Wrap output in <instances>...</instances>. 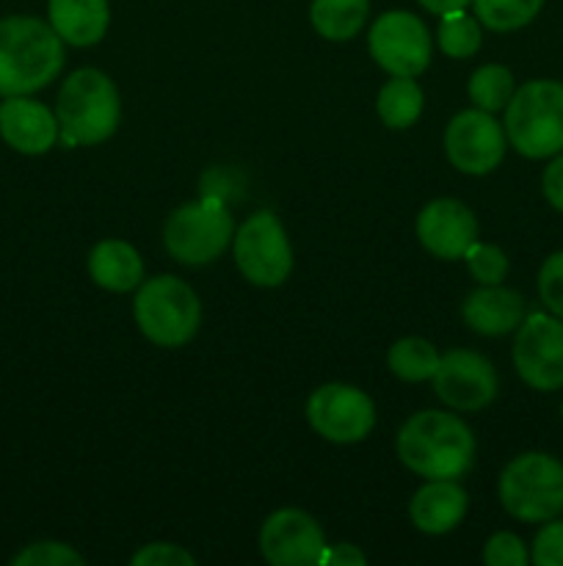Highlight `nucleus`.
Returning <instances> with one entry per match:
<instances>
[{"label": "nucleus", "instance_id": "obj_34", "mask_svg": "<svg viewBox=\"0 0 563 566\" xmlns=\"http://www.w3.org/2000/svg\"><path fill=\"white\" fill-rule=\"evenodd\" d=\"M320 564H331V566H362L364 564V553L357 551L353 545H337L334 551L326 547L323 558Z\"/></svg>", "mask_w": 563, "mask_h": 566}, {"label": "nucleus", "instance_id": "obj_31", "mask_svg": "<svg viewBox=\"0 0 563 566\" xmlns=\"http://www.w3.org/2000/svg\"><path fill=\"white\" fill-rule=\"evenodd\" d=\"M533 564L535 566H563V523L546 520L544 528L535 534L533 542Z\"/></svg>", "mask_w": 563, "mask_h": 566}, {"label": "nucleus", "instance_id": "obj_12", "mask_svg": "<svg viewBox=\"0 0 563 566\" xmlns=\"http://www.w3.org/2000/svg\"><path fill=\"white\" fill-rule=\"evenodd\" d=\"M506 130L489 111L469 108L450 119L445 130V153L464 175H489L506 155Z\"/></svg>", "mask_w": 563, "mask_h": 566}, {"label": "nucleus", "instance_id": "obj_36", "mask_svg": "<svg viewBox=\"0 0 563 566\" xmlns=\"http://www.w3.org/2000/svg\"><path fill=\"white\" fill-rule=\"evenodd\" d=\"M561 418H563V403H561Z\"/></svg>", "mask_w": 563, "mask_h": 566}, {"label": "nucleus", "instance_id": "obj_5", "mask_svg": "<svg viewBox=\"0 0 563 566\" xmlns=\"http://www.w3.org/2000/svg\"><path fill=\"white\" fill-rule=\"evenodd\" d=\"M132 315L149 343L160 348H180L196 335L202 304L188 282L160 274L141 282L132 302Z\"/></svg>", "mask_w": 563, "mask_h": 566}, {"label": "nucleus", "instance_id": "obj_28", "mask_svg": "<svg viewBox=\"0 0 563 566\" xmlns=\"http://www.w3.org/2000/svg\"><path fill=\"white\" fill-rule=\"evenodd\" d=\"M14 566H83L86 558L61 542H36L11 558Z\"/></svg>", "mask_w": 563, "mask_h": 566}, {"label": "nucleus", "instance_id": "obj_23", "mask_svg": "<svg viewBox=\"0 0 563 566\" xmlns=\"http://www.w3.org/2000/svg\"><path fill=\"white\" fill-rule=\"evenodd\" d=\"M386 365H390L397 379L425 381L436 374L439 354L423 337H403V340L392 343L390 354H386Z\"/></svg>", "mask_w": 563, "mask_h": 566}, {"label": "nucleus", "instance_id": "obj_15", "mask_svg": "<svg viewBox=\"0 0 563 566\" xmlns=\"http://www.w3.org/2000/svg\"><path fill=\"white\" fill-rule=\"evenodd\" d=\"M417 238L434 258L458 260L478 241V219L458 199H434L419 210Z\"/></svg>", "mask_w": 563, "mask_h": 566}, {"label": "nucleus", "instance_id": "obj_26", "mask_svg": "<svg viewBox=\"0 0 563 566\" xmlns=\"http://www.w3.org/2000/svg\"><path fill=\"white\" fill-rule=\"evenodd\" d=\"M439 50L450 59H469L480 48V22L478 17H469L461 11L442 14L439 33H436Z\"/></svg>", "mask_w": 563, "mask_h": 566}, {"label": "nucleus", "instance_id": "obj_33", "mask_svg": "<svg viewBox=\"0 0 563 566\" xmlns=\"http://www.w3.org/2000/svg\"><path fill=\"white\" fill-rule=\"evenodd\" d=\"M541 188H544V197L557 213H563V155H557L550 166L544 169L541 177Z\"/></svg>", "mask_w": 563, "mask_h": 566}, {"label": "nucleus", "instance_id": "obj_8", "mask_svg": "<svg viewBox=\"0 0 563 566\" xmlns=\"http://www.w3.org/2000/svg\"><path fill=\"white\" fill-rule=\"evenodd\" d=\"M235 265L252 285L279 287L293 271V249L270 210L252 213L235 235Z\"/></svg>", "mask_w": 563, "mask_h": 566}, {"label": "nucleus", "instance_id": "obj_4", "mask_svg": "<svg viewBox=\"0 0 563 566\" xmlns=\"http://www.w3.org/2000/svg\"><path fill=\"white\" fill-rule=\"evenodd\" d=\"M506 138L524 158H550L563 149V83L530 81L506 105Z\"/></svg>", "mask_w": 563, "mask_h": 566}, {"label": "nucleus", "instance_id": "obj_35", "mask_svg": "<svg viewBox=\"0 0 563 566\" xmlns=\"http://www.w3.org/2000/svg\"><path fill=\"white\" fill-rule=\"evenodd\" d=\"M469 3H472V0H419V6L428 9L431 14H450V11L467 9Z\"/></svg>", "mask_w": 563, "mask_h": 566}, {"label": "nucleus", "instance_id": "obj_24", "mask_svg": "<svg viewBox=\"0 0 563 566\" xmlns=\"http://www.w3.org/2000/svg\"><path fill=\"white\" fill-rule=\"evenodd\" d=\"M467 92H469V99L475 103V108L495 114V111H502L508 103H511L517 88H513V75L508 66L486 64L472 72Z\"/></svg>", "mask_w": 563, "mask_h": 566}, {"label": "nucleus", "instance_id": "obj_19", "mask_svg": "<svg viewBox=\"0 0 563 566\" xmlns=\"http://www.w3.org/2000/svg\"><path fill=\"white\" fill-rule=\"evenodd\" d=\"M50 25L75 48H92L105 36L110 22L108 0H50Z\"/></svg>", "mask_w": 563, "mask_h": 566}, {"label": "nucleus", "instance_id": "obj_20", "mask_svg": "<svg viewBox=\"0 0 563 566\" xmlns=\"http://www.w3.org/2000/svg\"><path fill=\"white\" fill-rule=\"evenodd\" d=\"M88 274L105 291L127 293L144 282V263L130 243L99 241L88 254Z\"/></svg>", "mask_w": 563, "mask_h": 566}, {"label": "nucleus", "instance_id": "obj_32", "mask_svg": "<svg viewBox=\"0 0 563 566\" xmlns=\"http://www.w3.org/2000/svg\"><path fill=\"white\" fill-rule=\"evenodd\" d=\"M196 558L188 551L177 545H166V542H155V545L141 547L132 556V566H193Z\"/></svg>", "mask_w": 563, "mask_h": 566}, {"label": "nucleus", "instance_id": "obj_30", "mask_svg": "<svg viewBox=\"0 0 563 566\" xmlns=\"http://www.w3.org/2000/svg\"><path fill=\"white\" fill-rule=\"evenodd\" d=\"M528 551H524L522 539L508 531L491 536L484 547V562L489 566H524L528 564Z\"/></svg>", "mask_w": 563, "mask_h": 566}, {"label": "nucleus", "instance_id": "obj_25", "mask_svg": "<svg viewBox=\"0 0 563 566\" xmlns=\"http://www.w3.org/2000/svg\"><path fill=\"white\" fill-rule=\"evenodd\" d=\"M475 17L489 31H517L535 20L544 0H472Z\"/></svg>", "mask_w": 563, "mask_h": 566}, {"label": "nucleus", "instance_id": "obj_11", "mask_svg": "<svg viewBox=\"0 0 563 566\" xmlns=\"http://www.w3.org/2000/svg\"><path fill=\"white\" fill-rule=\"evenodd\" d=\"M307 420L323 440L353 446L373 431L375 407L359 387L323 385L309 396Z\"/></svg>", "mask_w": 563, "mask_h": 566}, {"label": "nucleus", "instance_id": "obj_10", "mask_svg": "<svg viewBox=\"0 0 563 566\" xmlns=\"http://www.w3.org/2000/svg\"><path fill=\"white\" fill-rule=\"evenodd\" d=\"M513 368L519 379L539 392L563 387V321L533 313L517 326Z\"/></svg>", "mask_w": 563, "mask_h": 566}, {"label": "nucleus", "instance_id": "obj_21", "mask_svg": "<svg viewBox=\"0 0 563 566\" xmlns=\"http://www.w3.org/2000/svg\"><path fill=\"white\" fill-rule=\"evenodd\" d=\"M370 14V0H312L309 20L315 31L329 42H348L364 28Z\"/></svg>", "mask_w": 563, "mask_h": 566}, {"label": "nucleus", "instance_id": "obj_16", "mask_svg": "<svg viewBox=\"0 0 563 566\" xmlns=\"http://www.w3.org/2000/svg\"><path fill=\"white\" fill-rule=\"evenodd\" d=\"M0 136L22 155H44L59 142V119L47 105L28 97L0 103Z\"/></svg>", "mask_w": 563, "mask_h": 566}, {"label": "nucleus", "instance_id": "obj_2", "mask_svg": "<svg viewBox=\"0 0 563 566\" xmlns=\"http://www.w3.org/2000/svg\"><path fill=\"white\" fill-rule=\"evenodd\" d=\"M64 66V39L39 17L0 20V97H25L55 81Z\"/></svg>", "mask_w": 563, "mask_h": 566}, {"label": "nucleus", "instance_id": "obj_27", "mask_svg": "<svg viewBox=\"0 0 563 566\" xmlns=\"http://www.w3.org/2000/svg\"><path fill=\"white\" fill-rule=\"evenodd\" d=\"M467 260V269L472 274V280H478L480 285H500L508 274V258L502 249L491 247V243H478L464 252Z\"/></svg>", "mask_w": 563, "mask_h": 566}, {"label": "nucleus", "instance_id": "obj_14", "mask_svg": "<svg viewBox=\"0 0 563 566\" xmlns=\"http://www.w3.org/2000/svg\"><path fill=\"white\" fill-rule=\"evenodd\" d=\"M259 553L274 566H312L326 553V536L312 514L279 509L259 531Z\"/></svg>", "mask_w": 563, "mask_h": 566}, {"label": "nucleus", "instance_id": "obj_6", "mask_svg": "<svg viewBox=\"0 0 563 566\" xmlns=\"http://www.w3.org/2000/svg\"><path fill=\"white\" fill-rule=\"evenodd\" d=\"M500 503L522 523H546L563 512V464L546 453H522L500 475Z\"/></svg>", "mask_w": 563, "mask_h": 566}, {"label": "nucleus", "instance_id": "obj_1", "mask_svg": "<svg viewBox=\"0 0 563 566\" xmlns=\"http://www.w3.org/2000/svg\"><path fill=\"white\" fill-rule=\"evenodd\" d=\"M397 457L428 481H456L475 464V437L450 412H419L397 431Z\"/></svg>", "mask_w": 563, "mask_h": 566}, {"label": "nucleus", "instance_id": "obj_7", "mask_svg": "<svg viewBox=\"0 0 563 566\" xmlns=\"http://www.w3.org/2000/svg\"><path fill=\"white\" fill-rule=\"evenodd\" d=\"M235 235L232 216L219 199H199L177 208L163 227V243L182 265H208Z\"/></svg>", "mask_w": 563, "mask_h": 566}, {"label": "nucleus", "instance_id": "obj_13", "mask_svg": "<svg viewBox=\"0 0 563 566\" xmlns=\"http://www.w3.org/2000/svg\"><path fill=\"white\" fill-rule=\"evenodd\" d=\"M431 381H434L436 398L458 412H478L489 407L497 396L495 365L467 348H456L439 357Z\"/></svg>", "mask_w": 563, "mask_h": 566}, {"label": "nucleus", "instance_id": "obj_29", "mask_svg": "<svg viewBox=\"0 0 563 566\" xmlns=\"http://www.w3.org/2000/svg\"><path fill=\"white\" fill-rule=\"evenodd\" d=\"M539 296L555 318L563 321V252L550 254L539 271Z\"/></svg>", "mask_w": 563, "mask_h": 566}, {"label": "nucleus", "instance_id": "obj_17", "mask_svg": "<svg viewBox=\"0 0 563 566\" xmlns=\"http://www.w3.org/2000/svg\"><path fill=\"white\" fill-rule=\"evenodd\" d=\"M464 321L472 332L486 337H500L517 329L524 321L522 293L502 285H484L467 296L461 307Z\"/></svg>", "mask_w": 563, "mask_h": 566}, {"label": "nucleus", "instance_id": "obj_18", "mask_svg": "<svg viewBox=\"0 0 563 566\" xmlns=\"http://www.w3.org/2000/svg\"><path fill=\"white\" fill-rule=\"evenodd\" d=\"M408 514H412L414 528L423 534H447L467 514V492L456 481H428L423 490L414 492Z\"/></svg>", "mask_w": 563, "mask_h": 566}, {"label": "nucleus", "instance_id": "obj_9", "mask_svg": "<svg viewBox=\"0 0 563 566\" xmlns=\"http://www.w3.org/2000/svg\"><path fill=\"white\" fill-rule=\"evenodd\" d=\"M370 55L390 75L417 77L428 70L434 42L431 31L412 11H386L370 25Z\"/></svg>", "mask_w": 563, "mask_h": 566}, {"label": "nucleus", "instance_id": "obj_3", "mask_svg": "<svg viewBox=\"0 0 563 566\" xmlns=\"http://www.w3.org/2000/svg\"><path fill=\"white\" fill-rule=\"evenodd\" d=\"M121 116L119 92L105 72L77 70L61 86L55 99L59 136L66 147H92L116 133Z\"/></svg>", "mask_w": 563, "mask_h": 566}, {"label": "nucleus", "instance_id": "obj_22", "mask_svg": "<svg viewBox=\"0 0 563 566\" xmlns=\"http://www.w3.org/2000/svg\"><path fill=\"white\" fill-rule=\"evenodd\" d=\"M375 108H379L381 122L386 127H392V130H406L423 114V88L417 86L414 77L392 75V81L384 83V88L379 92Z\"/></svg>", "mask_w": 563, "mask_h": 566}]
</instances>
